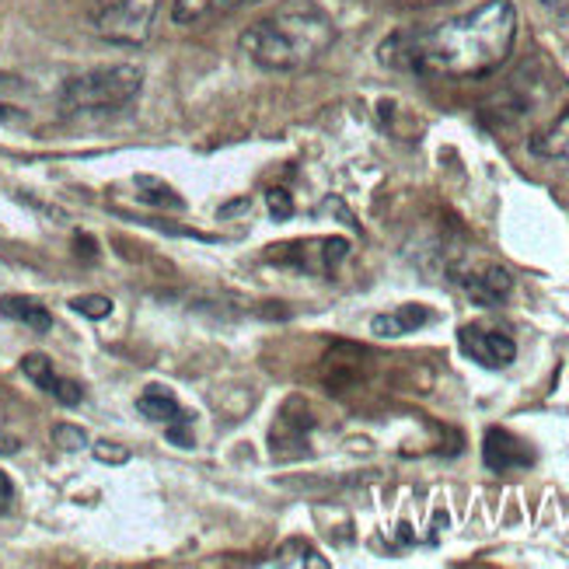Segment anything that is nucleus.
Here are the masks:
<instances>
[{"instance_id":"nucleus-1","label":"nucleus","mask_w":569,"mask_h":569,"mask_svg":"<svg viewBox=\"0 0 569 569\" xmlns=\"http://www.w3.org/2000/svg\"><path fill=\"white\" fill-rule=\"evenodd\" d=\"M517 39V8L510 0H486L476 11L423 32H402L385 42V60L433 78H482L503 67Z\"/></svg>"},{"instance_id":"nucleus-2","label":"nucleus","mask_w":569,"mask_h":569,"mask_svg":"<svg viewBox=\"0 0 569 569\" xmlns=\"http://www.w3.org/2000/svg\"><path fill=\"white\" fill-rule=\"evenodd\" d=\"M332 39H336L332 21L318 8L301 4L256 21L241 36V49L262 70H301L326 53Z\"/></svg>"},{"instance_id":"nucleus-3","label":"nucleus","mask_w":569,"mask_h":569,"mask_svg":"<svg viewBox=\"0 0 569 569\" xmlns=\"http://www.w3.org/2000/svg\"><path fill=\"white\" fill-rule=\"evenodd\" d=\"M143 88L140 67L116 63V67H94L78 73L60 88V106L73 116H94V112H119L127 109Z\"/></svg>"},{"instance_id":"nucleus-4","label":"nucleus","mask_w":569,"mask_h":569,"mask_svg":"<svg viewBox=\"0 0 569 569\" xmlns=\"http://www.w3.org/2000/svg\"><path fill=\"white\" fill-rule=\"evenodd\" d=\"M161 0H88L91 29L119 46H140L151 39Z\"/></svg>"},{"instance_id":"nucleus-5","label":"nucleus","mask_w":569,"mask_h":569,"mask_svg":"<svg viewBox=\"0 0 569 569\" xmlns=\"http://www.w3.org/2000/svg\"><path fill=\"white\" fill-rule=\"evenodd\" d=\"M458 346L468 360H476L479 367H489V370H503L517 360V342L497 329L465 326L458 332Z\"/></svg>"},{"instance_id":"nucleus-6","label":"nucleus","mask_w":569,"mask_h":569,"mask_svg":"<svg viewBox=\"0 0 569 569\" xmlns=\"http://www.w3.org/2000/svg\"><path fill=\"white\" fill-rule=\"evenodd\" d=\"M482 461H486V468H492V472H521V468L535 465V451L510 430L492 427V430H486Z\"/></svg>"},{"instance_id":"nucleus-7","label":"nucleus","mask_w":569,"mask_h":569,"mask_svg":"<svg viewBox=\"0 0 569 569\" xmlns=\"http://www.w3.org/2000/svg\"><path fill=\"white\" fill-rule=\"evenodd\" d=\"M21 370H24V378L36 381V388H42L46 395H53V399H57L60 406H67V409L81 406V399H84L81 385L60 378V375H57V367H53V360H49V357L29 353V357L21 360Z\"/></svg>"},{"instance_id":"nucleus-8","label":"nucleus","mask_w":569,"mask_h":569,"mask_svg":"<svg viewBox=\"0 0 569 569\" xmlns=\"http://www.w3.org/2000/svg\"><path fill=\"white\" fill-rule=\"evenodd\" d=\"M461 287L468 293V301H476L479 308H497L510 297L513 277L503 266H482V269H476V273H465Z\"/></svg>"},{"instance_id":"nucleus-9","label":"nucleus","mask_w":569,"mask_h":569,"mask_svg":"<svg viewBox=\"0 0 569 569\" xmlns=\"http://www.w3.org/2000/svg\"><path fill=\"white\" fill-rule=\"evenodd\" d=\"M137 412L147 416V419H154V423H164V427H186L189 423V412L179 406V399L164 385L147 388L137 399Z\"/></svg>"},{"instance_id":"nucleus-10","label":"nucleus","mask_w":569,"mask_h":569,"mask_svg":"<svg viewBox=\"0 0 569 569\" xmlns=\"http://www.w3.org/2000/svg\"><path fill=\"white\" fill-rule=\"evenodd\" d=\"M427 321H433L430 308H423V305H402V308H395L388 315H378L375 321H370V332L381 336V339H399V336L419 332V329L427 326Z\"/></svg>"},{"instance_id":"nucleus-11","label":"nucleus","mask_w":569,"mask_h":569,"mask_svg":"<svg viewBox=\"0 0 569 569\" xmlns=\"http://www.w3.org/2000/svg\"><path fill=\"white\" fill-rule=\"evenodd\" d=\"M531 154L569 168V112H562L556 122H549L546 130H538L531 137Z\"/></svg>"},{"instance_id":"nucleus-12","label":"nucleus","mask_w":569,"mask_h":569,"mask_svg":"<svg viewBox=\"0 0 569 569\" xmlns=\"http://www.w3.org/2000/svg\"><path fill=\"white\" fill-rule=\"evenodd\" d=\"M0 315L11 318V321H21V326H29L32 332H49L53 329V315L46 311V305L32 301V297H0Z\"/></svg>"},{"instance_id":"nucleus-13","label":"nucleus","mask_w":569,"mask_h":569,"mask_svg":"<svg viewBox=\"0 0 569 569\" xmlns=\"http://www.w3.org/2000/svg\"><path fill=\"white\" fill-rule=\"evenodd\" d=\"M238 4H244V0H176L171 18H176V24H207L213 18H224Z\"/></svg>"},{"instance_id":"nucleus-14","label":"nucleus","mask_w":569,"mask_h":569,"mask_svg":"<svg viewBox=\"0 0 569 569\" xmlns=\"http://www.w3.org/2000/svg\"><path fill=\"white\" fill-rule=\"evenodd\" d=\"M266 566H311V569H326L329 566V559L321 556L311 541H305V538H290V541H283V546L266 559Z\"/></svg>"},{"instance_id":"nucleus-15","label":"nucleus","mask_w":569,"mask_h":569,"mask_svg":"<svg viewBox=\"0 0 569 569\" xmlns=\"http://www.w3.org/2000/svg\"><path fill=\"white\" fill-rule=\"evenodd\" d=\"M21 94H29V88L21 84V78L0 73V122H24L29 119V109L21 106Z\"/></svg>"},{"instance_id":"nucleus-16","label":"nucleus","mask_w":569,"mask_h":569,"mask_svg":"<svg viewBox=\"0 0 569 569\" xmlns=\"http://www.w3.org/2000/svg\"><path fill=\"white\" fill-rule=\"evenodd\" d=\"M70 308L78 311V315H84V318H106V315H112V301H109V297H102V293L73 297Z\"/></svg>"},{"instance_id":"nucleus-17","label":"nucleus","mask_w":569,"mask_h":569,"mask_svg":"<svg viewBox=\"0 0 569 569\" xmlns=\"http://www.w3.org/2000/svg\"><path fill=\"white\" fill-rule=\"evenodd\" d=\"M53 440H57V448H63V451H81V448H88V433L81 427H70V423L53 427Z\"/></svg>"},{"instance_id":"nucleus-18","label":"nucleus","mask_w":569,"mask_h":569,"mask_svg":"<svg viewBox=\"0 0 569 569\" xmlns=\"http://www.w3.org/2000/svg\"><path fill=\"white\" fill-rule=\"evenodd\" d=\"M266 203H269V213H273L277 220H287L293 213V203H290V196L283 189H269L266 192Z\"/></svg>"},{"instance_id":"nucleus-19","label":"nucleus","mask_w":569,"mask_h":569,"mask_svg":"<svg viewBox=\"0 0 569 569\" xmlns=\"http://www.w3.org/2000/svg\"><path fill=\"white\" fill-rule=\"evenodd\" d=\"M94 458H98V461H116V465H119V461H127L130 455L122 451V448H112L109 440H102V443H94Z\"/></svg>"},{"instance_id":"nucleus-20","label":"nucleus","mask_w":569,"mask_h":569,"mask_svg":"<svg viewBox=\"0 0 569 569\" xmlns=\"http://www.w3.org/2000/svg\"><path fill=\"white\" fill-rule=\"evenodd\" d=\"M14 507V482L8 479V472H0V517Z\"/></svg>"},{"instance_id":"nucleus-21","label":"nucleus","mask_w":569,"mask_h":569,"mask_svg":"<svg viewBox=\"0 0 569 569\" xmlns=\"http://www.w3.org/2000/svg\"><path fill=\"white\" fill-rule=\"evenodd\" d=\"M154 186V182H151ZM143 200H151V203H164V207H182L179 196H171V189L164 186H154V192H143Z\"/></svg>"},{"instance_id":"nucleus-22","label":"nucleus","mask_w":569,"mask_h":569,"mask_svg":"<svg viewBox=\"0 0 569 569\" xmlns=\"http://www.w3.org/2000/svg\"><path fill=\"white\" fill-rule=\"evenodd\" d=\"M402 8H427V4H443V0H395Z\"/></svg>"},{"instance_id":"nucleus-23","label":"nucleus","mask_w":569,"mask_h":569,"mask_svg":"<svg viewBox=\"0 0 569 569\" xmlns=\"http://www.w3.org/2000/svg\"><path fill=\"white\" fill-rule=\"evenodd\" d=\"M546 8H552V11H569V0H541Z\"/></svg>"}]
</instances>
